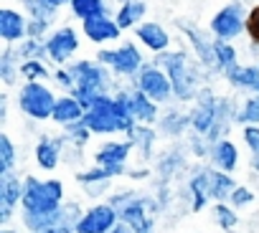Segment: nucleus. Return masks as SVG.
I'll use <instances>...</instances> for the list:
<instances>
[{"instance_id":"412c9836","label":"nucleus","mask_w":259,"mask_h":233,"mask_svg":"<svg viewBox=\"0 0 259 233\" xmlns=\"http://www.w3.org/2000/svg\"><path fill=\"white\" fill-rule=\"evenodd\" d=\"M66 140H56V137H41L38 142H36V165L41 167V170H46V172H51V170H56L59 167V162H61V157H64V145Z\"/></svg>"},{"instance_id":"f704fd0d","label":"nucleus","mask_w":259,"mask_h":233,"mask_svg":"<svg viewBox=\"0 0 259 233\" xmlns=\"http://www.w3.org/2000/svg\"><path fill=\"white\" fill-rule=\"evenodd\" d=\"M213 220L221 230H234L239 225V213L229 203H213Z\"/></svg>"},{"instance_id":"e433bc0d","label":"nucleus","mask_w":259,"mask_h":233,"mask_svg":"<svg viewBox=\"0 0 259 233\" xmlns=\"http://www.w3.org/2000/svg\"><path fill=\"white\" fill-rule=\"evenodd\" d=\"M26 11L31 13V18L51 23L59 8H56V6L51 3V0H26Z\"/></svg>"},{"instance_id":"2f4dec72","label":"nucleus","mask_w":259,"mask_h":233,"mask_svg":"<svg viewBox=\"0 0 259 233\" xmlns=\"http://www.w3.org/2000/svg\"><path fill=\"white\" fill-rule=\"evenodd\" d=\"M16 53H18L21 61H44V59H49L44 38H26L23 43L16 46Z\"/></svg>"},{"instance_id":"bb28decb","label":"nucleus","mask_w":259,"mask_h":233,"mask_svg":"<svg viewBox=\"0 0 259 233\" xmlns=\"http://www.w3.org/2000/svg\"><path fill=\"white\" fill-rule=\"evenodd\" d=\"M127 140L140 150V157H143V160H150V157H153V150H155L158 130H153L150 125H138L133 132L127 135Z\"/></svg>"},{"instance_id":"0eeeda50","label":"nucleus","mask_w":259,"mask_h":233,"mask_svg":"<svg viewBox=\"0 0 259 233\" xmlns=\"http://www.w3.org/2000/svg\"><path fill=\"white\" fill-rule=\"evenodd\" d=\"M160 203L153 195H138L124 208H119V220L127 223L135 233H155V213H160Z\"/></svg>"},{"instance_id":"6e6552de","label":"nucleus","mask_w":259,"mask_h":233,"mask_svg":"<svg viewBox=\"0 0 259 233\" xmlns=\"http://www.w3.org/2000/svg\"><path fill=\"white\" fill-rule=\"evenodd\" d=\"M246 16L249 11L244 8V3H229L211 18L208 28L216 41H234L241 33H246Z\"/></svg>"},{"instance_id":"cd10ccee","label":"nucleus","mask_w":259,"mask_h":233,"mask_svg":"<svg viewBox=\"0 0 259 233\" xmlns=\"http://www.w3.org/2000/svg\"><path fill=\"white\" fill-rule=\"evenodd\" d=\"M234 190H236V180L229 172L211 167V200L213 203H229Z\"/></svg>"},{"instance_id":"ea45409f","label":"nucleus","mask_w":259,"mask_h":233,"mask_svg":"<svg viewBox=\"0 0 259 233\" xmlns=\"http://www.w3.org/2000/svg\"><path fill=\"white\" fill-rule=\"evenodd\" d=\"M21 76L26 81H44L51 76V71L46 69L44 61H21Z\"/></svg>"},{"instance_id":"09e8293b","label":"nucleus","mask_w":259,"mask_h":233,"mask_svg":"<svg viewBox=\"0 0 259 233\" xmlns=\"http://www.w3.org/2000/svg\"><path fill=\"white\" fill-rule=\"evenodd\" d=\"M112 233H135V230H133V228H130L127 223H122V220H119V223L114 225V230H112Z\"/></svg>"},{"instance_id":"c756f323","label":"nucleus","mask_w":259,"mask_h":233,"mask_svg":"<svg viewBox=\"0 0 259 233\" xmlns=\"http://www.w3.org/2000/svg\"><path fill=\"white\" fill-rule=\"evenodd\" d=\"M69 8H71L74 18H79L84 23V21L107 16V0H71Z\"/></svg>"},{"instance_id":"aec40b11","label":"nucleus","mask_w":259,"mask_h":233,"mask_svg":"<svg viewBox=\"0 0 259 233\" xmlns=\"http://www.w3.org/2000/svg\"><path fill=\"white\" fill-rule=\"evenodd\" d=\"M127 104H130V111H133L138 125H153V122L160 120V109H158L160 104H155L140 89H130L127 91Z\"/></svg>"},{"instance_id":"58836bf2","label":"nucleus","mask_w":259,"mask_h":233,"mask_svg":"<svg viewBox=\"0 0 259 233\" xmlns=\"http://www.w3.org/2000/svg\"><path fill=\"white\" fill-rule=\"evenodd\" d=\"M64 140H66V145H71L74 150H84V145L89 142V137H92V132L79 122V125H71V127H64Z\"/></svg>"},{"instance_id":"1a4fd4ad","label":"nucleus","mask_w":259,"mask_h":233,"mask_svg":"<svg viewBox=\"0 0 259 233\" xmlns=\"http://www.w3.org/2000/svg\"><path fill=\"white\" fill-rule=\"evenodd\" d=\"M135 89L148 94L155 104H168L170 99H176L173 81L158 64H145V69L135 76Z\"/></svg>"},{"instance_id":"6ab92c4d","label":"nucleus","mask_w":259,"mask_h":233,"mask_svg":"<svg viewBox=\"0 0 259 233\" xmlns=\"http://www.w3.org/2000/svg\"><path fill=\"white\" fill-rule=\"evenodd\" d=\"M178 28H181V33L191 41L198 64L206 66V69H213V66H216V59H213V41H208V38L203 36L201 28H196V26H191V23H186V21H178Z\"/></svg>"},{"instance_id":"c9c22d12","label":"nucleus","mask_w":259,"mask_h":233,"mask_svg":"<svg viewBox=\"0 0 259 233\" xmlns=\"http://www.w3.org/2000/svg\"><path fill=\"white\" fill-rule=\"evenodd\" d=\"M112 178H117V175H114L112 170H107V167H99V165H92V167L76 172V180H79L81 188H87V185H99V183H109Z\"/></svg>"},{"instance_id":"a211bd4d","label":"nucleus","mask_w":259,"mask_h":233,"mask_svg":"<svg viewBox=\"0 0 259 233\" xmlns=\"http://www.w3.org/2000/svg\"><path fill=\"white\" fill-rule=\"evenodd\" d=\"M135 38L148 48V51H153V53H165V51H170V33L160 26V23H155V21H143L138 28H135Z\"/></svg>"},{"instance_id":"dca6fc26","label":"nucleus","mask_w":259,"mask_h":233,"mask_svg":"<svg viewBox=\"0 0 259 233\" xmlns=\"http://www.w3.org/2000/svg\"><path fill=\"white\" fill-rule=\"evenodd\" d=\"M186 193L191 198V210L201 213L211 203V167H196L193 175L188 178Z\"/></svg>"},{"instance_id":"7ed1b4c3","label":"nucleus","mask_w":259,"mask_h":233,"mask_svg":"<svg viewBox=\"0 0 259 233\" xmlns=\"http://www.w3.org/2000/svg\"><path fill=\"white\" fill-rule=\"evenodd\" d=\"M69 71L74 74L71 96H76L84 104V109H89L97 96H104L112 91V71L102 66L99 61L81 59L76 64H69Z\"/></svg>"},{"instance_id":"9d476101","label":"nucleus","mask_w":259,"mask_h":233,"mask_svg":"<svg viewBox=\"0 0 259 233\" xmlns=\"http://www.w3.org/2000/svg\"><path fill=\"white\" fill-rule=\"evenodd\" d=\"M117 223H119V210L114 205L99 200L84 210L74 233H112Z\"/></svg>"},{"instance_id":"4c0bfd02","label":"nucleus","mask_w":259,"mask_h":233,"mask_svg":"<svg viewBox=\"0 0 259 233\" xmlns=\"http://www.w3.org/2000/svg\"><path fill=\"white\" fill-rule=\"evenodd\" d=\"M181 165H183V152H181V150L165 152V155L160 157V162H158V175H160L163 180H168V178H173V175L181 170Z\"/></svg>"},{"instance_id":"f257e3e1","label":"nucleus","mask_w":259,"mask_h":233,"mask_svg":"<svg viewBox=\"0 0 259 233\" xmlns=\"http://www.w3.org/2000/svg\"><path fill=\"white\" fill-rule=\"evenodd\" d=\"M81 125L92 135H130L138 127V122H135L133 111H130L127 91L97 96L92 106L87 109Z\"/></svg>"},{"instance_id":"37998d69","label":"nucleus","mask_w":259,"mask_h":233,"mask_svg":"<svg viewBox=\"0 0 259 233\" xmlns=\"http://www.w3.org/2000/svg\"><path fill=\"white\" fill-rule=\"evenodd\" d=\"M246 36L254 46H259V6L249 8V16H246Z\"/></svg>"},{"instance_id":"49530a36","label":"nucleus","mask_w":259,"mask_h":233,"mask_svg":"<svg viewBox=\"0 0 259 233\" xmlns=\"http://www.w3.org/2000/svg\"><path fill=\"white\" fill-rule=\"evenodd\" d=\"M8 122V96L3 94L0 96V125H6Z\"/></svg>"},{"instance_id":"5701e85b","label":"nucleus","mask_w":259,"mask_h":233,"mask_svg":"<svg viewBox=\"0 0 259 233\" xmlns=\"http://www.w3.org/2000/svg\"><path fill=\"white\" fill-rule=\"evenodd\" d=\"M208 160H211V167H216V170L231 175V172L239 167V150H236V145H234L231 140L224 137V140H219V142L211 145Z\"/></svg>"},{"instance_id":"a18cd8bd","label":"nucleus","mask_w":259,"mask_h":233,"mask_svg":"<svg viewBox=\"0 0 259 233\" xmlns=\"http://www.w3.org/2000/svg\"><path fill=\"white\" fill-rule=\"evenodd\" d=\"M46 31H49V23L46 21H36V18L28 21V38H41Z\"/></svg>"},{"instance_id":"a19ab883","label":"nucleus","mask_w":259,"mask_h":233,"mask_svg":"<svg viewBox=\"0 0 259 233\" xmlns=\"http://www.w3.org/2000/svg\"><path fill=\"white\" fill-rule=\"evenodd\" d=\"M254 203V193L246 188V185H236V190L231 193V198H229V205H234L236 210H244V208H249Z\"/></svg>"},{"instance_id":"3c124183","label":"nucleus","mask_w":259,"mask_h":233,"mask_svg":"<svg viewBox=\"0 0 259 233\" xmlns=\"http://www.w3.org/2000/svg\"><path fill=\"white\" fill-rule=\"evenodd\" d=\"M46 233H74V228H51Z\"/></svg>"},{"instance_id":"c85d7f7f","label":"nucleus","mask_w":259,"mask_h":233,"mask_svg":"<svg viewBox=\"0 0 259 233\" xmlns=\"http://www.w3.org/2000/svg\"><path fill=\"white\" fill-rule=\"evenodd\" d=\"M0 79L6 86H16V81L21 79V59L16 53V46H6L0 56Z\"/></svg>"},{"instance_id":"4be33fe9","label":"nucleus","mask_w":259,"mask_h":233,"mask_svg":"<svg viewBox=\"0 0 259 233\" xmlns=\"http://www.w3.org/2000/svg\"><path fill=\"white\" fill-rule=\"evenodd\" d=\"M84 114H87L84 104L76 96L64 94V96H59V101L54 106V116H51V120L56 125H61V127H71V125H79L84 120Z\"/></svg>"},{"instance_id":"864d4df0","label":"nucleus","mask_w":259,"mask_h":233,"mask_svg":"<svg viewBox=\"0 0 259 233\" xmlns=\"http://www.w3.org/2000/svg\"><path fill=\"white\" fill-rule=\"evenodd\" d=\"M0 233H18L16 228H11V225H6V228H0Z\"/></svg>"},{"instance_id":"79ce46f5","label":"nucleus","mask_w":259,"mask_h":233,"mask_svg":"<svg viewBox=\"0 0 259 233\" xmlns=\"http://www.w3.org/2000/svg\"><path fill=\"white\" fill-rule=\"evenodd\" d=\"M241 140L251 157H259V127H241Z\"/></svg>"},{"instance_id":"4468645a","label":"nucleus","mask_w":259,"mask_h":233,"mask_svg":"<svg viewBox=\"0 0 259 233\" xmlns=\"http://www.w3.org/2000/svg\"><path fill=\"white\" fill-rule=\"evenodd\" d=\"M23 190H26V183L11 172V175H0V225H8L16 208L23 203Z\"/></svg>"},{"instance_id":"72a5a7b5","label":"nucleus","mask_w":259,"mask_h":233,"mask_svg":"<svg viewBox=\"0 0 259 233\" xmlns=\"http://www.w3.org/2000/svg\"><path fill=\"white\" fill-rule=\"evenodd\" d=\"M236 122L241 127H259V96H249L239 109H236Z\"/></svg>"},{"instance_id":"393cba45","label":"nucleus","mask_w":259,"mask_h":233,"mask_svg":"<svg viewBox=\"0 0 259 233\" xmlns=\"http://www.w3.org/2000/svg\"><path fill=\"white\" fill-rule=\"evenodd\" d=\"M186 130H191V114L181 109H170L158 120V132L165 137H181L186 135Z\"/></svg>"},{"instance_id":"c03bdc74","label":"nucleus","mask_w":259,"mask_h":233,"mask_svg":"<svg viewBox=\"0 0 259 233\" xmlns=\"http://www.w3.org/2000/svg\"><path fill=\"white\" fill-rule=\"evenodd\" d=\"M54 79H56V84L61 89H69V94H71V89H74V74L69 71V66H59L54 71Z\"/></svg>"},{"instance_id":"8fccbe9b","label":"nucleus","mask_w":259,"mask_h":233,"mask_svg":"<svg viewBox=\"0 0 259 233\" xmlns=\"http://www.w3.org/2000/svg\"><path fill=\"white\" fill-rule=\"evenodd\" d=\"M249 165H251L254 172H259V157H249Z\"/></svg>"},{"instance_id":"a878e982","label":"nucleus","mask_w":259,"mask_h":233,"mask_svg":"<svg viewBox=\"0 0 259 233\" xmlns=\"http://www.w3.org/2000/svg\"><path fill=\"white\" fill-rule=\"evenodd\" d=\"M145 13H148V6L143 3V0H124V3L119 6V11L114 13V21L122 31L138 28L140 21L145 18Z\"/></svg>"},{"instance_id":"7c9ffc66","label":"nucleus","mask_w":259,"mask_h":233,"mask_svg":"<svg viewBox=\"0 0 259 233\" xmlns=\"http://www.w3.org/2000/svg\"><path fill=\"white\" fill-rule=\"evenodd\" d=\"M18 162V150L11 140V135H0V175H11Z\"/></svg>"},{"instance_id":"9b49d317","label":"nucleus","mask_w":259,"mask_h":233,"mask_svg":"<svg viewBox=\"0 0 259 233\" xmlns=\"http://www.w3.org/2000/svg\"><path fill=\"white\" fill-rule=\"evenodd\" d=\"M216 120H219V96H213L211 89H201V94L196 99V106L191 111L193 135H201V137L208 140L213 127H216Z\"/></svg>"},{"instance_id":"f8f14e48","label":"nucleus","mask_w":259,"mask_h":233,"mask_svg":"<svg viewBox=\"0 0 259 233\" xmlns=\"http://www.w3.org/2000/svg\"><path fill=\"white\" fill-rule=\"evenodd\" d=\"M133 150H135V145L130 142V140H107V142H102L97 147L94 165L112 170L117 178L119 175H127L130 172L127 170V157H130V152H133Z\"/></svg>"},{"instance_id":"603ef678","label":"nucleus","mask_w":259,"mask_h":233,"mask_svg":"<svg viewBox=\"0 0 259 233\" xmlns=\"http://www.w3.org/2000/svg\"><path fill=\"white\" fill-rule=\"evenodd\" d=\"M51 3H54L56 8H61V6H71V0H51Z\"/></svg>"},{"instance_id":"39448f33","label":"nucleus","mask_w":259,"mask_h":233,"mask_svg":"<svg viewBox=\"0 0 259 233\" xmlns=\"http://www.w3.org/2000/svg\"><path fill=\"white\" fill-rule=\"evenodd\" d=\"M56 101H59V96H54V91L44 81H26L18 89V96H16L18 111H23L28 120H33V122L51 120Z\"/></svg>"},{"instance_id":"2eb2a0df","label":"nucleus","mask_w":259,"mask_h":233,"mask_svg":"<svg viewBox=\"0 0 259 233\" xmlns=\"http://www.w3.org/2000/svg\"><path fill=\"white\" fill-rule=\"evenodd\" d=\"M26 38H28V18L13 8L0 11V41L6 46H16L23 43Z\"/></svg>"},{"instance_id":"5fc2aeb1","label":"nucleus","mask_w":259,"mask_h":233,"mask_svg":"<svg viewBox=\"0 0 259 233\" xmlns=\"http://www.w3.org/2000/svg\"><path fill=\"white\" fill-rule=\"evenodd\" d=\"M256 66H259V64H256ZM256 96H259V91H256Z\"/></svg>"},{"instance_id":"f3484780","label":"nucleus","mask_w":259,"mask_h":233,"mask_svg":"<svg viewBox=\"0 0 259 233\" xmlns=\"http://www.w3.org/2000/svg\"><path fill=\"white\" fill-rule=\"evenodd\" d=\"M81 33L87 36V41L102 46V43H112L122 36V28L117 26L114 18L109 16H102V18H92V21H84L81 23Z\"/></svg>"},{"instance_id":"f03ea898","label":"nucleus","mask_w":259,"mask_h":233,"mask_svg":"<svg viewBox=\"0 0 259 233\" xmlns=\"http://www.w3.org/2000/svg\"><path fill=\"white\" fill-rule=\"evenodd\" d=\"M155 64L170 76L173 91L178 101H193L201 94V79L196 64H191V56L186 51H165L155 59Z\"/></svg>"},{"instance_id":"b1692460","label":"nucleus","mask_w":259,"mask_h":233,"mask_svg":"<svg viewBox=\"0 0 259 233\" xmlns=\"http://www.w3.org/2000/svg\"><path fill=\"white\" fill-rule=\"evenodd\" d=\"M224 79L236 86V89H246L251 94L259 91V66H251V64H236L231 66L229 71H224Z\"/></svg>"},{"instance_id":"423d86ee","label":"nucleus","mask_w":259,"mask_h":233,"mask_svg":"<svg viewBox=\"0 0 259 233\" xmlns=\"http://www.w3.org/2000/svg\"><path fill=\"white\" fill-rule=\"evenodd\" d=\"M97 61L117 76H138L145 69L143 51L130 41H124V43H119L114 48H102L97 53Z\"/></svg>"},{"instance_id":"ddd939ff","label":"nucleus","mask_w":259,"mask_h":233,"mask_svg":"<svg viewBox=\"0 0 259 233\" xmlns=\"http://www.w3.org/2000/svg\"><path fill=\"white\" fill-rule=\"evenodd\" d=\"M79 51V36L71 26H61L56 28L49 38H46V53H49V61L64 66L71 61V56Z\"/></svg>"},{"instance_id":"de8ad7c7","label":"nucleus","mask_w":259,"mask_h":233,"mask_svg":"<svg viewBox=\"0 0 259 233\" xmlns=\"http://www.w3.org/2000/svg\"><path fill=\"white\" fill-rule=\"evenodd\" d=\"M127 175L133 178V180H145V178H150V170L148 167H138V170H130Z\"/></svg>"},{"instance_id":"473e14b6","label":"nucleus","mask_w":259,"mask_h":233,"mask_svg":"<svg viewBox=\"0 0 259 233\" xmlns=\"http://www.w3.org/2000/svg\"><path fill=\"white\" fill-rule=\"evenodd\" d=\"M213 59H216V69H219L221 74L239 64V61H236V48H234L229 41H216V38H213Z\"/></svg>"},{"instance_id":"20e7f679","label":"nucleus","mask_w":259,"mask_h":233,"mask_svg":"<svg viewBox=\"0 0 259 233\" xmlns=\"http://www.w3.org/2000/svg\"><path fill=\"white\" fill-rule=\"evenodd\" d=\"M23 183H26V190H23L21 213L49 215L64 205V183L61 180H56V178L38 180L36 175H26Z\"/></svg>"}]
</instances>
